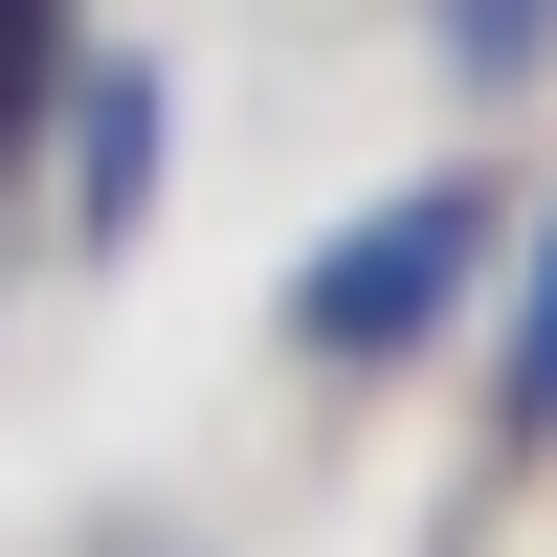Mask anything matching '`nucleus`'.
<instances>
[{
  "instance_id": "2",
  "label": "nucleus",
  "mask_w": 557,
  "mask_h": 557,
  "mask_svg": "<svg viewBox=\"0 0 557 557\" xmlns=\"http://www.w3.org/2000/svg\"><path fill=\"white\" fill-rule=\"evenodd\" d=\"M513 424H557V246H535V290H513Z\"/></svg>"
},
{
  "instance_id": "1",
  "label": "nucleus",
  "mask_w": 557,
  "mask_h": 557,
  "mask_svg": "<svg viewBox=\"0 0 557 557\" xmlns=\"http://www.w3.org/2000/svg\"><path fill=\"white\" fill-rule=\"evenodd\" d=\"M469 246H491L469 178H401V201L290 290V335H312V357H424V335H446V290H469Z\"/></svg>"
},
{
  "instance_id": "3",
  "label": "nucleus",
  "mask_w": 557,
  "mask_h": 557,
  "mask_svg": "<svg viewBox=\"0 0 557 557\" xmlns=\"http://www.w3.org/2000/svg\"><path fill=\"white\" fill-rule=\"evenodd\" d=\"M469 45H491V67H535V0H469Z\"/></svg>"
}]
</instances>
